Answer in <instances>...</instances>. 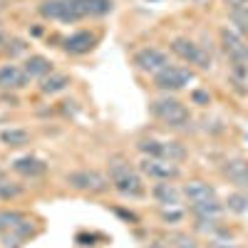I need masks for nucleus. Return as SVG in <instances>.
Returning <instances> with one entry per match:
<instances>
[{
	"label": "nucleus",
	"mask_w": 248,
	"mask_h": 248,
	"mask_svg": "<svg viewBox=\"0 0 248 248\" xmlns=\"http://www.w3.org/2000/svg\"><path fill=\"white\" fill-rule=\"evenodd\" d=\"M114 0H40L37 15L47 23L77 25L82 20H97L114 13Z\"/></svg>",
	"instance_id": "obj_1"
},
{
	"label": "nucleus",
	"mask_w": 248,
	"mask_h": 248,
	"mask_svg": "<svg viewBox=\"0 0 248 248\" xmlns=\"http://www.w3.org/2000/svg\"><path fill=\"white\" fill-rule=\"evenodd\" d=\"M216 37H218V47H221L223 60H226V67H229L231 85L238 92H246V85H248V40L241 32H236L231 25H221Z\"/></svg>",
	"instance_id": "obj_2"
},
{
	"label": "nucleus",
	"mask_w": 248,
	"mask_h": 248,
	"mask_svg": "<svg viewBox=\"0 0 248 248\" xmlns=\"http://www.w3.org/2000/svg\"><path fill=\"white\" fill-rule=\"evenodd\" d=\"M107 176L112 184V191L127 201H141L149 196V186L147 179L141 176V171L137 169V164L129 161L127 156L114 154L107 161Z\"/></svg>",
	"instance_id": "obj_3"
},
{
	"label": "nucleus",
	"mask_w": 248,
	"mask_h": 248,
	"mask_svg": "<svg viewBox=\"0 0 248 248\" xmlns=\"http://www.w3.org/2000/svg\"><path fill=\"white\" fill-rule=\"evenodd\" d=\"M149 117L167 132H189L194 124L191 105L179 94H156L149 99Z\"/></svg>",
	"instance_id": "obj_4"
},
{
	"label": "nucleus",
	"mask_w": 248,
	"mask_h": 248,
	"mask_svg": "<svg viewBox=\"0 0 248 248\" xmlns=\"http://www.w3.org/2000/svg\"><path fill=\"white\" fill-rule=\"evenodd\" d=\"M169 52L181 65L191 67L196 72H211L214 70V55L209 52V47L201 45L199 40H194L189 35H174L169 40Z\"/></svg>",
	"instance_id": "obj_5"
},
{
	"label": "nucleus",
	"mask_w": 248,
	"mask_h": 248,
	"mask_svg": "<svg viewBox=\"0 0 248 248\" xmlns=\"http://www.w3.org/2000/svg\"><path fill=\"white\" fill-rule=\"evenodd\" d=\"M134 149L139 152V156H154V159H164V161H174V164H184L191 156L189 147L181 139H161V137H139L134 141Z\"/></svg>",
	"instance_id": "obj_6"
},
{
	"label": "nucleus",
	"mask_w": 248,
	"mask_h": 248,
	"mask_svg": "<svg viewBox=\"0 0 248 248\" xmlns=\"http://www.w3.org/2000/svg\"><path fill=\"white\" fill-rule=\"evenodd\" d=\"M199 72L191 70V67H186V65H176V62H171V65H167L161 72H156L152 79V87L159 92V94H179L184 90H189L194 82H196Z\"/></svg>",
	"instance_id": "obj_7"
},
{
	"label": "nucleus",
	"mask_w": 248,
	"mask_h": 248,
	"mask_svg": "<svg viewBox=\"0 0 248 248\" xmlns=\"http://www.w3.org/2000/svg\"><path fill=\"white\" fill-rule=\"evenodd\" d=\"M65 186L70 191L77 194H87V196H105L107 191H112V184L107 171H99V169H72L65 174Z\"/></svg>",
	"instance_id": "obj_8"
},
{
	"label": "nucleus",
	"mask_w": 248,
	"mask_h": 248,
	"mask_svg": "<svg viewBox=\"0 0 248 248\" xmlns=\"http://www.w3.org/2000/svg\"><path fill=\"white\" fill-rule=\"evenodd\" d=\"M171 62H174L171 52L164 47H156V45H144V47L134 50V55H132V67L139 75H147V77H154L167 65H171Z\"/></svg>",
	"instance_id": "obj_9"
},
{
	"label": "nucleus",
	"mask_w": 248,
	"mask_h": 248,
	"mask_svg": "<svg viewBox=\"0 0 248 248\" xmlns=\"http://www.w3.org/2000/svg\"><path fill=\"white\" fill-rule=\"evenodd\" d=\"M137 169L141 171V176L156 184V181H181L184 179V167L174 161H164V159H154V156H139Z\"/></svg>",
	"instance_id": "obj_10"
},
{
	"label": "nucleus",
	"mask_w": 248,
	"mask_h": 248,
	"mask_svg": "<svg viewBox=\"0 0 248 248\" xmlns=\"http://www.w3.org/2000/svg\"><path fill=\"white\" fill-rule=\"evenodd\" d=\"M181 189H184V199H186V209H196V206H206V203L221 201L218 189L209 179H201V176L186 179L181 184Z\"/></svg>",
	"instance_id": "obj_11"
},
{
	"label": "nucleus",
	"mask_w": 248,
	"mask_h": 248,
	"mask_svg": "<svg viewBox=\"0 0 248 248\" xmlns=\"http://www.w3.org/2000/svg\"><path fill=\"white\" fill-rule=\"evenodd\" d=\"M218 176L229 184V189L248 191V159L241 154H231L218 164Z\"/></svg>",
	"instance_id": "obj_12"
},
{
	"label": "nucleus",
	"mask_w": 248,
	"mask_h": 248,
	"mask_svg": "<svg viewBox=\"0 0 248 248\" xmlns=\"http://www.w3.org/2000/svg\"><path fill=\"white\" fill-rule=\"evenodd\" d=\"M99 45V35L94 30H87V28H82V30H75L70 35H65L60 40V47L65 55L70 57H85L90 55L94 47Z\"/></svg>",
	"instance_id": "obj_13"
},
{
	"label": "nucleus",
	"mask_w": 248,
	"mask_h": 248,
	"mask_svg": "<svg viewBox=\"0 0 248 248\" xmlns=\"http://www.w3.org/2000/svg\"><path fill=\"white\" fill-rule=\"evenodd\" d=\"M149 199L159 209H171V206H186L184 189L179 181H156L149 186Z\"/></svg>",
	"instance_id": "obj_14"
},
{
	"label": "nucleus",
	"mask_w": 248,
	"mask_h": 248,
	"mask_svg": "<svg viewBox=\"0 0 248 248\" xmlns=\"http://www.w3.org/2000/svg\"><path fill=\"white\" fill-rule=\"evenodd\" d=\"M40 233H43V226H40L32 216H28V218L20 221L13 231L0 236V243H3V248H23L25 243H30Z\"/></svg>",
	"instance_id": "obj_15"
},
{
	"label": "nucleus",
	"mask_w": 248,
	"mask_h": 248,
	"mask_svg": "<svg viewBox=\"0 0 248 248\" xmlns=\"http://www.w3.org/2000/svg\"><path fill=\"white\" fill-rule=\"evenodd\" d=\"M10 171L25 181H35V179H43L50 171V164L35 154H23V156H15L10 161Z\"/></svg>",
	"instance_id": "obj_16"
},
{
	"label": "nucleus",
	"mask_w": 248,
	"mask_h": 248,
	"mask_svg": "<svg viewBox=\"0 0 248 248\" xmlns=\"http://www.w3.org/2000/svg\"><path fill=\"white\" fill-rule=\"evenodd\" d=\"M32 85V79L23 70V65L15 62H5L0 65V92H23Z\"/></svg>",
	"instance_id": "obj_17"
},
{
	"label": "nucleus",
	"mask_w": 248,
	"mask_h": 248,
	"mask_svg": "<svg viewBox=\"0 0 248 248\" xmlns=\"http://www.w3.org/2000/svg\"><path fill=\"white\" fill-rule=\"evenodd\" d=\"M23 70L28 72V77L32 82H40V79H45L47 75L55 72V62L45 55H40V52H30L25 60H23Z\"/></svg>",
	"instance_id": "obj_18"
},
{
	"label": "nucleus",
	"mask_w": 248,
	"mask_h": 248,
	"mask_svg": "<svg viewBox=\"0 0 248 248\" xmlns=\"http://www.w3.org/2000/svg\"><path fill=\"white\" fill-rule=\"evenodd\" d=\"M35 141V134L25 127H5L0 129V144L8 149H25Z\"/></svg>",
	"instance_id": "obj_19"
},
{
	"label": "nucleus",
	"mask_w": 248,
	"mask_h": 248,
	"mask_svg": "<svg viewBox=\"0 0 248 248\" xmlns=\"http://www.w3.org/2000/svg\"><path fill=\"white\" fill-rule=\"evenodd\" d=\"M70 85H72V77L67 72H57L55 70L52 75H47L45 79L37 82V90H40V94H45V97H57L62 92H67Z\"/></svg>",
	"instance_id": "obj_20"
},
{
	"label": "nucleus",
	"mask_w": 248,
	"mask_h": 248,
	"mask_svg": "<svg viewBox=\"0 0 248 248\" xmlns=\"http://www.w3.org/2000/svg\"><path fill=\"white\" fill-rule=\"evenodd\" d=\"M223 206H226V214H231L236 218H246L248 216V191L229 189V194L223 196Z\"/></svg>",
	"instance_id": "obj_21"
},
{
	"label": "nucleus",
	"mask_w": 248,
	"mask_h": 248,
	"mask_svg": "<svg viewBox=\"0 0 248 248\" xmlns=\"http://www.w3.org/2000/svg\"><path fill=\"white\" fill-rule=\"evenodd\" d=\"M25 184H20L10 176H3L0 179V203H10V201H17L20 196H25Z\"/></svg>",
	"instance_id": "obj_22"
},
{
	"label": "nucleus",
	"mask_w": 248,
	"mask_h": 248,
	"mask_svg": "<svg viewBox=\"0 0 248 248\" xmlns=\"http://www.w3.org/2000/svg\"><path fill=\"white\" fill-rule=\"evenodd\" d=\"M28 55H30V43H28V40H25V37H20V35H10L3 57L13 62V60H25Z\"/></svg>",
	"instance_id": "obj_23"
},
{
	"label": "nucleus",
	"mask_w": 248,
	"mask_h": 248,
	"mask_svg": "<svg viewBox=\"0 0 248 248\" xmlns=\"http://www.w3.org/2000/svg\"><path fill=\"white\" fill-rule=\"evenodd\" d=\"M28 216H30V211H25V209H0V236L13 231L15 226Z\"/></svg>",
	"instance_id": "obj_24"
},
{
	"label": "nucleus",
	"mask_w": 248,
	"mask_h": 248,
	"mask_svg": "<svg viewBox=\"0 0 248 248\" xmlns=\"http://www.w3.org/2000/svg\"><path fill=\"white\" fill-rule=\"evenodd\" d=\"M167 248H203L196 233L189 231H171L167 236Z\"/></svg>",
	"instance_id": "obj_25"
},
{
	"label": "nucleus",
	"mask_w": 248,
	"mask_h": 248,
	"mask_svg": "<svg viewBox=\"0 0 248 248\" xmlns=\"http://www.w3.org/2000/svg\"><path fill=\"white\" fill-rule=\"evenodd\" d=\"M189 216V209L186 206H171V209H159V221L164 226H181Z\"/></svg>",
	"instance_id": "obj_26"
},
{
	"label": "nucleus",
	"mask_w": 248,
	"mask_h": 248,
	"mask_svg": "<svg viewBox=\"0 0 248 248\" xmlns=\"http://www.w3.org/2000/svg\"><path fill=\"white\" fill-rule=\"evenodd\" d=\"M229 23H231V28L236 32H241L248 40V5H241V8L229 10Z\"/></svg>",
	"instance_id": "obj_27"
},
{
	"label": "nucleus",
	"mask_w": 248,
	"mask_h": 248,
	"mask_svg": "<svg viewBox=\"0 0 248 248\" xmlns=\"http://www.w3.org/2000/svg\"><path fill=\"white\" fill-rule=\"evenodd\" d=\"M189 105L191 107H199V109H206V107H211L214 105V94L209 87H191L189 90Z\"/></svg>",
	"instance_id": "obj_28"
},
{
	"label": "nucleus",
	"mask_w": 248,
	"mask_h": 248,
	"mask_svg": "<svg viewBox=\"0 0 248 248\" xmlns=\"http://www.w3.org/2000/svg\"><path fill=\"white\" fill-rule=\"evenodd\" d=\"M112 214H114V216H119V218H122L124 223H132V226L141 223L139 214H134L132 209H124V206H112Z\"/></svg>",
	"instance_id": "obj_29"
},
{
	"label": "nucleus",
	"mask_w": 248,
	"mask_h": 248,
	"mask_svg": "<svg viewBox=\"0 0 248 248\" xmlns=\"http://www.w3.org/2000/svg\"><path fill=\"white\" fill-rule=\"evenodd\" d=\"M97 238H102L99 233H87V231H79L77 236H75V243L79 246V248H90V246H94V241Z\"/></svg>",
	"instance_id": "obj_30"
},
{
	"label": "nucleus",
	"mask_w": 248,
	"mask_h": 248,
	"mask_svg": "<svg viewBox=\"0 0 248 248\" xmlns=\"http://www.w3.org/2000/svg\"><path fill=\"white\" fill-rule=\"evenodd\" d=\"M206 248H246L236 241H229V238H211L209 243H206Z\"/></svg>",
	"instance_id": "obj_31"
},
{
	"label": "nucleus",
	"mask_w": 248,
	"mask_h": 248,
	"mask_svg": "<svg viewBox=\"0 0 248 248\" xmlns=\"http://www.w3.org/2000/svg\"><path fill=\"white\" fill-rule=\"evenodd\" d=\"M8 40H10V32L0 28V57H3V52H5V45H8Z\"/></svg>",
	"instance_id": "obj_32"
},
{
	"label": "nucleus",
	"mask_w": 248,
	"mask_h": 248,
	"mask_svg": "<svg viewBox=\"0 0 248 248\" xmlns=\"http://www.w3.org/2000/svg\"><path fill=\"white\" fill-rule=\"evenodd\" d=\"M226 10H233V8H241V5H248V0H223Z\"/></svg>",
	"instance_id": "obj_33"
},
{
	"label": "nucleus",
	"mask_w": 248,
	"mask_h": 248,
	"mask_svg": "<svg viewBox=\"0 0 248 248\" xmlns=\"http://www.w3.org/2000/svg\"><path fill=\"white\" fill-rule=\"evenodd\" d=\"M43 32H45V30H43V25H40V23H35V25L30 28V35H35V37H40Z\"/></svg>",
	"instance_id": "obj_34"
},
{
	"label": "nucleus",
	"mask_w": 248,
	"mask_h": 248,
	"mask_svg": "<svg viewBox=\"0 0 248 248\" xmlns=\"http://www.w3.org/2000/svg\"><path fill=\"white\" fill-rule=\"evenodd\" d=\"M3 176H8V171H5L3 167H0V179H3Z\"/></svg>",
	"instance_id": "obj_35"
},
{
	"label": "nucleus",
	"mask_w": 248,
	"mask_h": 248,
	"mask_svg": "<svg viewBox=\"0 0 248 248\" xmlns=\"http://www.w3.org/2000/svg\"><path fill=\"white\" fill-rule=\"evenodd\" d=\"M246 139H248V134H246Z\"/></svg>",
	"instance_id": "obj_36"
},
{
	"label": "nucleus",
	"mask_w": 248,
	"mask_h": 248,
	"mask_svg": "<svg viewBox=\"0 0 248 248\" xmlns=\"http://www.w3.org/2000/svg\"><path fill=\"white\" fill-rule=\"evenodd\" d=\"M0 119H3V117H0Z\"/></svg>",
	"instance_id": "obj_37"
}]
</instances>
